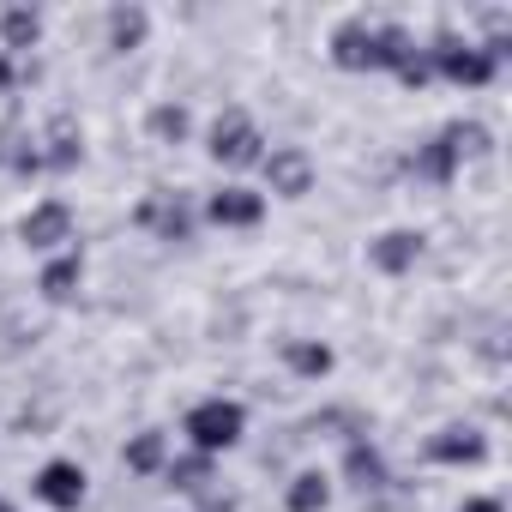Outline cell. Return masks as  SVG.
Here are the masks:
<instances>
[{"label": "cell", "mask_w": 512, "mask_h": 512, "mask_svg": "<svg viewBox=\"0 0 512 512\" xmlns=\"http://www.w3.org/2000/svg\"><path fill=\"white\" fill-rule=\"evenodd\" d=\"M392 79H398L404 91H428V85H434V67H428V43H422V37H416V49L398 61V73H392Z\"/></svg>", "instance_id": "cb8c5ba5"}, {"label": "cell", "mask_w": 512, "mask_h": 512, "mask_svg": "<svg viewBox=\"0 0 512 512\" xmlns=\"http://www.w3.org/2000/svg\"><path fill=\"white\" fill-rule=\"evenodd\" d=\"M332 494H338L332 470L308 464V470H296V476L284 482V512H332Z\"/></svg>", "instance_id": "7402d4cb"}, {"label": "cell", "mask_w": 512, "mask_h": 512, "mask_svg": "<svg viewBox=\"0 0 512 512\" xmlns=\"http://www.w3.org/2000/svg\"><path fill=\"white\" fill-rule=\"evenodd\" d=\"M181 440H187L193 452H205V458L235 452V446L247 440V404L229 398V392H205V398H193L187 416H181Z\"/></svg>", "instance_id": "3957f363"}, {"label": "cell", "mask_w": 512, "mask_h": 512, "mask_svg": "<svg viewBox=\"0 0 512 512\" xmlns=\"http://www.w3.org/2000/svg\"><path fill=\"white\" fill-rule=\"evenodd\" d=\"M25 85V61H13V55H0V97H13Z\"/></svg>", "instance_id": "484cf974"}, {"label": "cell", "mask_w": 512, "mask_h": 512, "mask_svg": "<svg viewBox=\"0 0 512 512\" xmlns=\"http://www.w3.org/2000/svg\"><path fill=\"white\" fill-rule=\"evenodd\" d=\"M151 43V7L145 0H115L103 13V49L109 55H139Z\"/></svg>", "instance_id": "ac0fdd59"}, {"label": "cell", "mask_w": 512, "mask_h": 512, "mask_svg": "<svg viewBox=\"0 0 512 512\" xmlns=\"http://www.w3.org/2000/svg\"><path fill=\"white\" fill-rule=\"evenodd\" d=\"M422 458H428L434 470H482V464L494 458V440H488V428H476V422H446V428L428 434Z\"/></svg>", "instance_id": "9c48e42d"}, {"label": "cell", "mask_w": 512, "mask_h": 512, "mask_svg": "<svg viewBox=\"0 0 512 512\" xmlns=\"http://www.w3.org/2000/svg\"><path fill=\"white\" fill-rule=\"evenodd\" d=\"M169 494H181V500H193L199 488H211L217 482V458H205V452H193V446H181L169 464H163V476H157Z\"/></svg>", "instance_id": "44dd1931"}, {"label": "cell", "mask_w": 512, "mask_h": 512, "mask_svg": "<svg viewBox=\"0 0 512 512\" xmlns=\"http://www.w3.org/2000/svg\"><path fill=\"white\" fill-rule=\"evenodd\" d=\"M37 157H43V175H73L85 163V127L73 115H55L37 133Z\"/></svg>", "instance_id": "2e32d148"}, {"label": "cell", "mask_w": 512, "mask_h": 512, "mask_svg": "<svg viewBox=\"0 0 512 512\" xmlns=\"http://www.w3.org/2000/svg\"><path fill=\"white\" fill-rule=\"evenodd\" d=\"M19 247L37 253V260H49V253H61V247H79V211L67 199H55V193L31 199L25 217H19Z\"/></svg>", "instance_id": "ba28073f"}, {"label": "cell", "mask_w": 512, "mask_h": 512, "mask_svg": "<svg viewBox=\"0 0 512 512\" xmlns=\"http://www.w3.org/2000/svg\"><path fill=\"white\" fill-rule=\"evenodd\" d=\"M0 512H19V500H7V494H0Z\"/></svg>", "instance_id": "83f0119b"}, {"label": "cell", "mask_w": 512, "mask_h": 512, "mask_svg": "<svg viewBox=\"0 0 512 512\" xmlns=\"http://www.w3.org/2000/svg\"><path fill=\"white\" fill-rule=\"evenodd\" d=\"M266 145H272L266 127L253 121L247 109H217L211 127H205V157H211L217 169H229V181H241L247 169H260Z\"/></svg>", "instance_id": "277c9868"}, {"label": "cell", "mask_w": 512, "mask_h": 512, "mask_svg": "<svg viewBox=\"0 0 512 512\" xmlns=\"http://www.w3.org/2000/svg\"><path fill=\"white\" fill-rule=\"evenodd\" d=\"M452 512H506V500H500V494H464Z\"/></svg>", "instance_id": "4316f807"}, {"label": "cell", "mask_w": 512, "mask_h": 512, "mask_svg": "<svg viewBox=\"0 0 512 512\" xmlns=\"http://www.w3.org/2000/svg\"><path fill=\"white\" fill-rule=\"evenodd\" d=\"M416 49V31L380 13H344L326 31V61L338 73H398V61Z\"/></svg>", "instance_id": "6da1fadb"}, {"label": "cell", "mask_w": 512, "mask_h": 512, "mask_svg": "<svg viewBox=\"0 0 512 512\" xmlns=\"http://www.w3.org/2000/svg\"><path fill=\"white\" fill-rule=\"evenodd\" d=\"M428 43V67H434V85H446V91H488L506 67L476 43V37H458V31H434V37H422Z\"/></svg>", "instance_id": "7a4b0ae2"}, {"label": "cell", "mask_w": 512, "mask_h": 512, "mask_svg": "<svg viewBox=\"0 0 512 512\" xmlns=\"http://www.w3.org/2000/svg\"><path fill=\"white\" fill-rule=\"evenodd\" d=\"M43 37H49V13L43 7H31V0L0 7V55L31 61V49H43Z\"/></svg>", "instance_id": "9a60e30c"}, {"label": "cell", "mask_w": 512, "mask_h": 512, "mask_svg": "<svg viewBox=\"0 0 512 512\" xmlns=\"http://www.w3.org/2000/svg\"><path fill=\"white\" fill-rule=\"evenodd\" d=\"M187 512H241V494H235V488L217 476L211 488H199V494L187 500Z\"/></svg>", "instance_id": "d4e9b609"}, {"label": "cell", "mask_w": 512, "mask_h": 512, "mask_svg": "<svg viewBox=\"0 0 512 512\" xmlns=\"http://www.w3.org/2000/svg\"><path fill=\"white\" fill-rule=\"evenodd\" d=\"M253 175H260V181H253V187H260L266 199H308L314 187H320V163H314V151L308 145H266V157H260V169H253Z\"/></svg>", "instance_id": "52a82bcc"}, {"label": "cell", "mask_w": 512, "mask_h": 512, "mask_svg": "<svg viewBox=\"0 0 512 512\" xmlns=\"http://www.w3.org/2000/svg\"><path fill=\"white\" fill-rule=\"evenodd\" d=\"M278 362H284V374L302 380V386H320V380L338 374V350H332L326 338H284V344H278Z\"/></svg>", "instance_id": "d6986e66"}, {"label": "cell", "mask_w": 512, "mask_h": 512, "mask_svg": "<svg viewBox=\"0 0 512 512\" xmlns=\"http://www.w3.org/2000/svg\"><path fill=\"white\" fill-rule=\"evenodd\" d=\"M133 229H145L151 241H169V247H187L205 223H199V193L187 187H157L133 205Z\"/></svg>", "instance_id": "5b68a950"}, {"label": "cell", "mask_w": 512, "mask_h": 512, "mask_svg": "<svg viewBox=\"0 0 512 512\" xmlns=\"http://www.w3.org/2000/svg\"><path fill=\"white\" fill-rule=\"evenodd\" d=\"M169 458H175V434H169V428H133V434L121 440V470L139 476V482H157Z\"/></svg>", "instance_id": "e0dca14e"}, {"label": "cell", "mask_w": 512, "mask_h": 512, "mask_svg": "<svg viewBox=\"0 0 512 512\" xmlns=\"http://www.w3.org/2000/svg\"><path fill=\"white\" fill-rule=\"evenodd\" d=\"M404 175H410V181H422V187H452V181L464 175V157H458V145L446 139V127H434L428 139H416V145H410Z\"/></svg>", "instance_id": "7c38bea8"}, {"label": "cell", "mask_w": 512, "mask_h": 512, "mask_svg": "<svg viewBox=\"0 0 512 512\" xmlns=\"http://www.w3.org/2000/svg\"><path fill=\"white\" fill-rule=\"evenodd\" d=\"M85 494H91V470H85L79 458H43V464L31 470V500H37L43 512H79Z\"/></svg>", "instance_id": "30bf717a"}, {"label": "cell", "mask_w": 512, "mask_h": 512, "mask_svg": "<svg viewBox=\"0 0 512 512\" xmlns=\"http://www.w3.org/2000/svg\"><path fill=\"white\" fill-rule=\"evenodd\" d=\"M446 139L458 145V157H464V163L488 157V145H494V133H488L482 121H464V115H458V121H446Z\"/></svg>", "instance_id": "603a6c76"}, {"label": "cell", "mask_w": 512, "mask_h": 512, "mask_svg": "<svg viewBox=\"0 0 512 512\" xmlns=\"http://www.w3.org/2000/svg\"><path fill=\"white\" fill-rule=\"evenodd\" d=\"M145 139H151L157 151H181V145H193V109H187L181 97H157V103L145 109Z\"/></svg>", "instance_id": "ffe728a7"}, {"label": "cell", "mask_w": 512, "mask_h": 512, "mask_svg": "<svg viewBox=\"0 0 512 512\" xmlns=\"http://www.w3.org/2000/svg\"><path fill=\"white\" fill-rule=\"evenodd\" d=\"M422 253H428V235L410 229V223H392L380 235H368V272L380 278H410L422 266Z\"/></svg>", "instance_id": "8fae6325"}, {"label": "cell", "mask_w": 512, "mask_h": 512, "mask_svg": "<svg viewBox=\"0 0 512 512\" xmlns=\"http://www.w3.org/2000/svg\"><path fill=\"white\" fill-rule=\"evenodd\" d=\"M272 217V199L253 187V181H217L211 193H199V223L211 229H229V235H247Z\"/></svg>", "instance_id": "8992f818"}, {"label": "cell", "mask_w": 512, "mask_h": 512, "mask_svg": "<svg viewBox=\"0 0 512 512\" xmlns=\"http://www.w3.org/2000/svg\"><path fill=\"white\" fill-rule=\"evenodd\" d=\"M332 482H344V488H356L368 500V494H380L392 482V464H386V452L368 434H356V440H344V458H338V476Z\"/></svg>", "instance_id": "5bb4252c"}, {"label": "cell", "mask_w": 512, "mask_h": 512, "mask_svg": "<svg viewBox=\"0 0 512 512\" xmlns=\"http://www.w3.org/2000/svg\"><path fill=\"white\" fill-rule=\"evenodd\" d=\"M85 278H91L85 247H61V253H49V260L37 266V296H43L49 308H67V302H79Z\"/></svg>", "instance_id": "4fadbf2b"}]
</instances>
